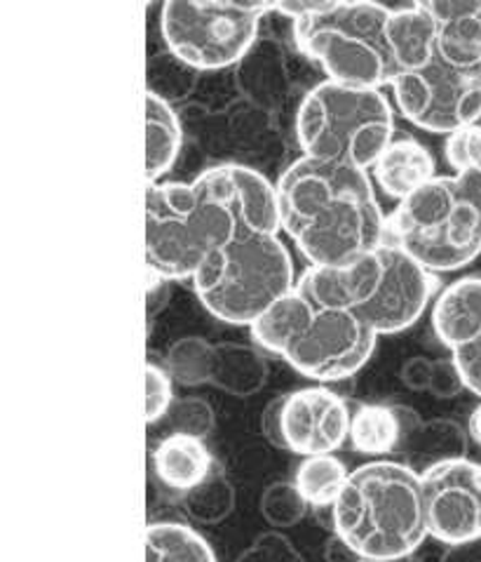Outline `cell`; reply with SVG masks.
<instances>
[{"label": "cell", "mask_w": 481, "mask_h": 562, "mask_svg": "<svg viewBox=\"0 0 481 562\" xmlns=\"http://www.w3.org/2000/svg\"><path fill=\"white\" fill-rule=\"evenodd\" d=\"M386 240L430 273L456 271L481 255V212L456 177H437L397 205Z\"/></svg>", "instance_id": "ba28073f"}, {"label": "cell", "mask_w": 481, "mask_h": 562, "mask_svg": "<svg viewBox=\"0 0 481 562\" xmlns=\"http://www.w3.org/2000/svg\"><path fill=\"white\" fill-rule=\"evenodd\" d=\"M236 231L233 214L193 181L146 184V267L164 278L193 280Z\"/></svg>", "instance_id": "52a82bcc"}, {"label": "cell", "mask_w": 481, "mask_h": 562, "mask_svg": "<svg viewBox=\"0 0 481 562\" xmlns=\"http://www.w3.org/2000/svg\"><path fill=\"white\" fill-rule=\"evenodd\" d=\"M468 431H470V438H472L477 445H481V405H477L474 412L470 415Z\"/></svg>", "instance_id": "f35d334b"}, {"label": "cell", "mask_w": 481, "mask_h": 562, "mask_svg": "<svg viewBox=\"0 0 481 562\" xmlns=\"http://www.w3.org/2000/svg\"><path fill=\"white\" fill-rule=\"evenodd\" d=\"M451 356L462 374L466 389H470L481 398V327L470 341H466L462 346H458L456 351H451Z\"/></svg>", "instance_id": "1f68e13d"}, {"label": "cell", "mask_w": 481, "mask_h": 562, "mask_svg": "<svg viewBox=\"0 0 481 562\" xmlns=\"http://www.w3.org/2000/svg\"><path fill=\"white\" fill-rule=\"evenodd\" d=\"M425 5L435 16L437 53L460 69H481V0Z\"/></svg>", "instance_id": "9a60e30c"}, {"label": "cell", "mask_w": 481, "mask_h": 562, "mask_svg": "<svg viewBox=\"0 0 481 562\" xmlns=\"http://www.w3.org/2000/svg\"><path fill=\"white\" fill-rule=\"evenodd\" d=\"M296 283L294 263L282 240L249 228H238L193 278L197 300L214 318L249 327Z\"/></svg>", "instance_id": "5b68a950"}, {"label": "cell", "mask_w": 481, "mask_h": 562, "mask_svg": "<svg viewBox=\"0 0 481 562\" xmlns=\"http://www.w3.org/2000/svg\"><path fill=\"white\" fill-rule=\"evenodd\" d=\"M376 341L378 335L353 311L310 302L308 316L285 346L282 358L314 382H339L353 376L371 358Z\"/></svg>", "instance_id": "8fae6325"}, {"label": "cell", "mask_w": 481, "mask_h": 562, "mask_svg": "<svg viewBox=\"0 0 481 562\" xmlns=\"http://www.w3.org/2000/svg\"><path fill=\"white\" fill-rule=\"evenodd\" d=\"M376 184L394 201H406L437 179V162L427 148L413 139H394L371 168Z\"/></svg>", "instance_id": "e0dca14e"}, {"label": "cell", "mask_w": 481, "mask_h": 562, "mask_svg": "<svg viewBox=\"0 0 481 562\" xmlns=\"http://www.w3.org/2000/svg\"><path fill=\"white\" fill-rule=\"evenodd\" d=\"M402 417V452L409 454V464L416 473H423L444 461L466 459L468 452V434L462 426L449 419L421 422L411 409L397 407Z\"/></svg>", "instance_id": "2e32d148"}, {"label": "cell", "mask_w": 481, "mask_h": 562, "mask_svg": "<svg viewBox=\"0 0 481 562\" xmlns=\"http://www.w3.org/2000/svg\"><path fill=\"white\" fill-rule=\"evenodd\" d=\"M442 562H481V537L446 549Z\"/></svg>", "instance_id": "d590c367"}, {"label": "cell", "mask_w": 481, "mask_h": 562, "mask_svg": "<svg viewBox=\"0 0 481 562\" xmlns=\"http://www.w3.org/2000/svg\"><path fill=\"white\" fill-rule=\"evenodd\" d=\"M146 562H217L209 543L184 522L146 527Z\"/></svg>", "instance_id": "7402d4cb"}, {"label": "cell", "mask_w": 481, "mask_h": 562, "mask_svg": "<svg viewBox=\"0 0 481 562\" xmlns=\"http://www.w3.org/2000/svg\"><path fill=\"white\" fill-rule=\"evenodd\" d=\"M298 49L318 61L329 80L355 88L392 86L400 76L390 41V5L371 0H318L294 22Z\"/></svg>", "instance_id": "277c9868"}, {"label": "cell", "mask_w": 481, "mask_h": 562, "mask_svg": "<svg viewBox=\"0 0 481 562\" xmlns=\"http://www.w3.org/2000/svg\"><path fill=\"white\" fill-rule=\"evenodd\" d=\"M193 184L219 201L238 224V228L273 234L282 228L277 189L261 172L244 165H219L197 177Z\"/></svg>", "instance_id": "5bb4252c"}, {"label": "cell", "mask_w": 481, "mask_h": 562, "mask_svg": "<svg viewBox=\"0 0 481 562\" xmlns=\"http://www.w3.org/2000/svg\"><path fill=\"white\" fill-rule=\"evenodd\" d=\"M306 499L294 483H273L261 497V514L277 530H287L304 520Z\"/></svg>", "instance_id": "4316f807"}, {"label": "cell", "mask_w": 481, "mask_h": 562, "mask_svg": "<svg viewBox=\"0 0 481 562\" xmlns=\"http://www.w3.org/2000/svg\"><path fill=\"white\" fill-rule=\"evenodd\" d=\"M170 419L174 424V434H186L195 438L207 436L214 426L211 407L197 398H188L172 405Z\"/></svg>", "instance_id": "f546056e"}, {"label": "cell", "mask_w": 481, "mask_h": 562, "mask_svg": "<svg viewBox=\"0 0 481 562\" xmlns=\"http://www.w3.org/2000/svg\"><path fill=\"white\" fill-rule=\"evenodd\" d=\"M324 558H327V562H364V560H362L351 547H347V543H345L341 537H336V535L327 541Z\"/></svg>", "instance_id": "74e56055"}, {"label": "cell", "mask_w": 481, "mask_h": 562, "mask_svg": "<svg viewBox=\"0 0 481 562\" xmlns=\"http://www.w3.org/2000/svg\"><path fill=\"white\" fill-rule=\"evenodd\" d=\"M273 10L263 0H172L162 5L160 29L174 57L195 71H217L249 55L263 14Z\"/></svg>", "instance_id": "9c48e42d"}, {"label": "cell", "mask_w": 481, "mask_h": 562, "mask_svg": "<svg viewBox=\"0 0 481 562\" xmlns=\"http://www.w3.org/2000/svg\"><path fill=\"white\" fill-rule=\"evenodd\" d=\"M336 537L364 562H397L427 535L421 473L397 461H371L347 477L331 506Z\"/></svg>", "instance_id": "3957f363"}, {"label": "cell", "mask_w": 481, "mask_h": 562, "mask_svg": "<svg viewBox=\"0 0 481 562\" xmlns=\"http://www.w3.org/2000/svg\"><path fill=\"white\" fill-rule=\"evenodd\" d=\"M296 137L304 156L371 170L394 142V111L376 88L324 80L296 113Z\"/></svg>", "instance_id": "8992f818"}, {"label": "cell", "mask_w": 481, "mask_h": 562, "mask_svg": "<svg viewBox=\"0 0 481 562\" xmlns=\"http://www.w3.org/2000/svg\"><path fill=\"white\" fill-rule=\"evenodd\" d=\"M188 516L203 525L226 520L236 508V490L221 473H211L205 483L184 494Z\"/></svg>", "instance_id": "d4e9b609"}, {"label": "cell", "mask_w": 481, "mask_h": 562, "mask_svg": "<svg viewBox=\"0 0 481 562\" xmlns=\"http://www.w3.org/2000/svg\"><path fill=\"white\" fill-rule=\"evenodd\" d=\"M462 389H466V382H462V374L456 366L454 356L435 360L433 379H430L427 391H433L437 398H454V395H458Z\"/></svg>", "instance_id": "d6a6232c"}, {"label": "cell", "mask_w": 481, "mask_h": 562, "mask_svg": "<svg viewBox=\"0 0 481 562\" xmlns=\"http://www.w3.org/2000/svg\"><path fill=\"white\" fill-rule=\"evenodd\" d=\"M296 285L318 306L353 311L380 337L416 323L433 300L437 280L386 240L347 267H310Z\"/></svg>", "instance_id": "7a4b0ae2"}, {"label": "cell", "mask_w": 481, "mask_h": 562, "mask_svg": "<svg viewBox=\"0 0 481 562\" xmlns=\"http://www.w3.org/2000/svg\"><path fill=\"white\" fill-rule=\"evenodd\" d=\"M282 228L310 267H347L386 243L367 170L301 156L275 184Z\"/></svg>", "instance_id": "6da1fadb"}, {"label": "cell", "mask_w": 481, "mask_h": 562, "mask_svg": "<svg viewBox=\"0 0 481 562\" xmlns=\"http://www.w3.org/2000/svg\"><path fill=\"white\" fill-rule=\"evenodd\" d=\"M211 366H214V346L207 341L188 337L176 341L168 353V370L172 379H179L181 384H205L211 382Z\"/></svg>", "instance_id": "484cf974"}, {"label": "cell", "mask_w": 481, "mask_h": 562, "mask_svg": "<svg viewBox=\"0 0 481 562\" xmlns=\"http://www.w3.org/2000/svg\"><path fill=\"white\" fill-rule=\"evenodd\" d=\"M211 382L233 395H252L265 384L263 358L242 344L214 346Z\"/></svg>", "instance_id": "603a6c76"}, {"label": "cell", "mask_w": 481, "mask_h": 562, "mask_svg": "<svg viewBox=\"0 0 481 562\" xmlns=\"http://www.w3.org/2000/svg\"><path fill=\"white\" fill-rule=\"evenodd\" d=\"M460 191L466 193L470 201L477 205V210L481 212V162H477L474 168H470L468 172L456 175Z\"/></svg>", "instance_id": "8d00e7d4"}, {"label": "cell", "mask_w": 481, "mask_h": 562, "mask_svg": "<svg viewBox=\"0 0 481 562\" xmlns=\"http://www.w3.org/2000/svg\"><path fill=\"white\" fill-rule=\"evenodd\" d=\"M427 535L446 547L481 537V464L444 461L421 473Z\"/></svg>", "instance_id": "7c38bea8"}, {"label": "cell", "mask_w": 481, "mask_h": 562, "mask_svg": "<svg viewBox=\"0 0 481 562\" xmlns=\"http://www.w3.org/2000/svg\"><path fill=\"white\" fill-rule=\"evenodd\" d=\"M392 90L404 119L437 135H451L481 119V69L449 64L437 45L425 64L397 76Z\"/></svg>", "instance_id": "30bf717a"}, {"label": "cell", "mask_w": 481, "mask_h": 562, "mask_svg": "<svg viewBox=\"0 0 481 562\" xmlns=\"http://www.w3.org/2000/svg\"><path fill=\"white\" fill-rule=\"evenodd\" d=\"M444 154L456 175L474 168L477 162H481V125H468L451 132L449 139H446Z\"/></svg>", "instance_id": "f1b7e54d"}, {"label": "cell", "mask_w": 481, "mask_h": 562, "mask_svg": "<svg viewBox=\"0 0 481 562\" xmlns=\"http://www.w3.org/2000/svg\"><path fill=\"white\" fill-rule=\"evenodd\" d=\"M347 477H351V473H347L343 461H339L334 454L308 457L304 464L298 467L294 485L301 492V497L306 499L308 506L327 508L336 504Z\"/></svg>", "instance_id": "cb8c5ba5"}, {"label": "cell", "mask_w": 481, "mask_h": 562, "mask_svg": "<svg viewBox=\"0 0 481 562\" xmlns=\"http://www.w3.org/2000/svg\"><path fill=\"white\" fill-rule=\"evenodd\" d=\"M156 473L176 492H191L214 473V461L203 438L186 436V434H170L158 442L153 452Z\"/></svg>", "instance_id": "d6986e66"}, {"label": "cell", "mask_w": 481, "mask_h": 562, "mask_svg": "<svg viewBox=\"0 0 481 562\" xmlns=\"http://www.w3.org/2000/svg\"><path fill=\"white\" fill-rule=\"evenodd\" d=\"M172 405L174 391L170 372L156 366V362H146V422L158 424L162 417L170 415Z\"/></svg>", "instance_id": "83f0119b"}, {"label": "cell", "mask_w": 481, "mask_h": 562, "mask_svg": "<svg viewBox=\"0 0 481 562\" xmlns=\"http://www.w3.org/2000/svg\"><path fill=\"white\" fill-rule=\"evenodd\" d=\"M439 341L449 351L470 341L481 327V276H466L446 288L433 311Z\"/></svg>", "instance_id": "ac0fdd59"}, {"label": "cell", "mask_w": 481, "mask_h": 562, "mask_svg": "<svg viewBox=\"0 0 481 562\" xmlns=\"http://www.w3.org/2000/svg\"><path fill=\"white\" fill-rule=\"evenodd\" d=\"M351 419L339 393L322 386L294 391L279 407L282 448L306 459L334 454L351 438Z\"/></svg>", "instance_id": "4fadbf2b"}, {"label": "cell", "mask_w": 481, "mask_h": 562, "mask_svg": "<svg viewBox=\"0 0 481 562\" xmlns=\"http://www.w3.org/2000/svg\"><path fill=\"white\" fill-rule=\"evenodd\" d=\"M433 368L435 360H425V358H413L402 368V379L409 389H430V379H433Z\"/></svg>", "instance_id": "e575fe53"}, {"label": "cell", "mask_w": 481, "mask_h": 562, "mask_svg": "<svg viewBox=\"0 0 481 562\" xmlns=\"http://www.w3.org/2000/svg\"><path fill=\"white\" fill-rule=\"evenodd\" d=\"M181 151V123L172 104L146 92V184H160Z\"/></svg>", "instance_id": "ffe728a7"}, {"label": "cell", "mask_w": 481, "mask_h": 562, "mask_svg": "<svg viewBox=\"0 0 481 562\" xmlns=\"http://www.w3.org/2000/svg\"><path fill=\"white\" fill-rule=\"evenodd\" d=\"M238 562H306L294 549V543L277 532L261 535L252 547H249Z\"/></svg>", "instance_id": "4dcf8cb0"}, {"label": "cell", "mask_w": 481, "mask_h": 562, "mask_svg": "<svg viewBox=\"0 0 481 562\" xmlns=\"http://www.w3.org/2000/svg\"><path fill=\"white\" fill-rule=\"evenodd\" d=\"M404 438L400 409L388 405H362L353 412L351 442L362 454H388L400 450Z\"/></svg>", "instance_id": "44dd1931"}, {"label": "cell", "mask_w": 481, "mask_h": 562, "mask_svg": "<svg viewBox=\"0 0 481 562\" xmlns=\"http://www.w3.org/2000/svg\"><path fill=\"white\" fill-rule=\"evenodd\" d=\"M170 300V278H164L156 269L146 267V313L156 318Z\"/></svg>", "instance_id": "836d02e7"}]
</instances>
